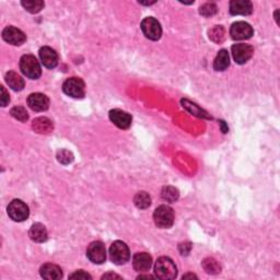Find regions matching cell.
I'll use <instances>...</instances> for the list:
<instances>
[{
	"label": "cell",
	"instance_id": "6da1fadb",
	"mask_svg": "<svg viewBox=\"0 0 280 280\" xmlns=\"http://www.w3.org/2000/svg\"><path fill=\"white\" fill-rule=\"evenodd\" d=\"M154 274L160 279H174L177 275V268L174 261L163 256L155 261Z\"/></svg>",
	"mask_w": 280,
	"mask_h": 280
},
{
	"label": "cell",
	"instance_id": "7a4b0ae2",
	"mask_svg": "<svg viewBox=\"0 0 280 280\" xmlns=\"http://www.w3.org/2000/svg\"><path fill=\"white\" fill-rule=\"evenodd\" d=\"M20 69L22 74L30 79H38L42 75V69L37 59L33 55H24L20 59Z\"/></svg>",
	"mask_w": 280,
	"mask_h": 280
},
{
	"label": "cell",
	"instance_id": "3957f363",
	"mask_svg": "<svg viewBox=\"0 0 280 280\" xmlns=\"http://www.w3.org/2000/svg\"><path fill=\"white\" fill-rule=\"evenodd\" d=\"M154 224L161 229H168L173 225L174 222V212L172 208L167 205H162L158 207L153 213Z\"/></svg>",
	"mask_w": 280,
	"mask_h": 280
},
{
	"label": "cell",
	"instance_id": "277c9868",
	"mask_svg": "<svg viewBox=\"0 0 280 280\" xmlns=\"http://www.w3.org/2000/svg\"><path fill=\"white\" fill-rule=\"evenodd\" d=\"M110 257L114 264H125L131 259L130 248L126 245V243L122 241H115L110 247Z\"/></svg>",
	"mask_w": 280,
	"mask_h": 280
},
{
	"label": "cell",
	"instance_id": "5b68a950",
	"mask_svg": "<svg viewBox=\"0 0 280 280\" xmlns=\"http://www.w3.org/2000/svg\"><path fill=\"white\" fill-rule=\"evenodd\" d=\"M63 91L68 96L75 97V99H81L84 96V93H86V86H84L82 79L73 77L64 82Z\"/></svg>",
	"mask_w": 280,
	"mask_h": 280
},
{
	"label": "cell",
	"instance_id": "8992f818",
	"mask_svg": "<svg viewBox=\"0 0 280 280\" xmlns=\"http://www.w3.org/2000/svg\"><path fill=\"white\" fill-rule=\"evenodd\" d=\"M141 30L147 38L151 39V41H158L162 35V28L158 20H155L152 17H148L141 22Z\"/></svg>",
	"mask_w": 280,
	"mask_h": 280
},
{
	"label": "cell",
	"instance_id": "52a82bcc",
	"mask_svg": "<svg viewBox=\"0 0 280 280\" xmlns=\"http://www.w3.org/2000/svg\"><path fill=\"white\" fill-rule=\"evenodd\" d=\"M8 215L11 218L13 221H24L29 218L30 211H29V207L25 205V204L20 201V199H15L12 201L7 208Z\"/></svg>",
	"mask_w": 280,
	"mask_h": 280
},
{
	"label": "cell",
	"instance_id": "ba28073f",
	"mask_svg": "<svg viewBox=\"0 0 280 280\" xmlns=\"http://www.w3.org/2000/svg\"><path fill=\"white\" fill-rule=\"evenodd\" d=\"M231 51H232V56L235 63L240 65L245 64L246 61L252 58L253 54H254V48L251 45H248V44L244 43L234 44L232 48H231Z\"/></svg>",
	"mask_w": 280,
	"mask_h": 280
},
{
	"label": "cell",
	"instance_id": "9c48e42d",
	"mask_svg": "<svg viewBox=\"0 0 280 280\" xmlns=\"http://www.w3.org/2000/svg\"><path fill=\"white\" fill-rule=\"evenodd\" d=\"M253 34H254L253 28L250 24L246 23V22L239 21V22H235V23L231 25L230 35H231V37L235 39V41L248 39V38L252 37Z\"/></svg>",
	"mask_w": 280,
	"mask_h": 280
},
{
	"label": "cell",
	"instance_id": "30bf717a",
	"mask_svg": "<svg viewBox=\"0 0 280 280\" xmlns=\"http://www.w3.org/2000/svg\"><path fill=\"white\" fill-rule=\"evenodd\" d=\"M87 256L92 263L94 264H102L106 260V250L104 244L100 241L92 242L88 246Z\"/></svg>",
	"mask_w": 280,
	"mask_h": 280
},
{
	"label": "cell",
	"instance_id": "8fae6325",
	"mask_svg": "<svg viewBox=\"0 0 280 280\" xmlns=\"http://www.w3.org/2000/svg\"><path fill=\"white\" fill-rule=\"evenodd\" d=\"M2 38L9 44L19 46L26 41V35L21 30L15 28V26H7L2 31Z\"/></svg>",
	"mask_w": 280,
	"mask_h": 280
},
{
	"label": "cell",
	"instance_id": "7c38bea8",
	"mask_svg": "<svg viewBox=\"0 0 280 280\" xmlns=\"http://www.w3.org/2000/svg\"><path fill=\"white\" fill-rule=\"evenodd\" d=\"M110 119L114 125H116L118 128H121V130H127V128H130L132 121L130 114L118 109L111 111Z\"/></svg>",
	"mask_w": 280,
	"mask_h": 280
},
{
	"label": "cell",
	"instance_id": "4fadbf2b",
	"mask_svg": "<svg viewBox=\"0 0 280 280\" xmlns=\"http://www.w3.org/2000/svg\"><path fill=\"white\" fill-rule=\"evenodd\" d=\"M28 105L35 112H44L50 108V99L42 93H32L28 97Z\"/></svg>",
	"mask_w": 280,
	"mask_h": 280
},
{
	"label": "cell",
	"instance_id": "5bb4252c",
	"mask_svg": "<svg viewBox=\"0 0 280 280\" xmlns=\"http://www.w3.org/2000/svg\"><path fill=\"white\" fill-rule=\"evenodd\" d=\"M39 58H41L42 64L45 66L46 68H55L57 64H58V55L57 53L53 50V48L48 46H44L38 52Z\"/></svg>",
	"mask_w": 280,
	"mask_h": 280
},
{
	"label": "cell",
	"instance_id": "9a60e30c",
	"mask_svg": "<svg viewBox=\"0 0 280 280\" xmlns=\"http://www.w3.org/2000/svg\"><path fill=\"white\" fill-rule=\"evenodd\" d=\"M252 11V2L248 0H232L230 2V13L232 16H248Z\"/></svg>",
	"mask_w": 280,
	"mask_h": 280
},
{
	"label": "cell",
	"instance_id": "2e32d148",
	"mask_svg": "<svg viewBox=\"0 0 280 280\" xmlns=\"http://www.w3.org/2000/svg\"><path fill=\"white\" fill-rule=\"evenodd\" d=\"M152 264V259L148 254V253H137L134 255L132 259V266H134L135 270L139 273H146L148 272Z\"/></svg>",
	"mask_w": 280,
	"mask_h": 280
},
{
	"label": "cell",
	"instance_id": "e0dca14e",
	"mask_svg": "<svg viewBox=\"0 0 280 280\" xmlns=\"http://www.w3.org/2000/svg\"><path fill=\"white\" fill-rule=\"evenodd\" d=\"M39 273H41V276L44 279L48 280H58L63 277V270L60 269L59 266L52 263L43 265L41 269H39Z\"/></svg>",
	"mask_w": 280,
	"mask_h": 280
},
{
	"label": "cell",
	"instance_id": "ac0fdd59",
	"mask_svg": "<svg viewBox=\"0 0 280 280\" xmlns=\"http://www.w3.org/2000/svg\"><path fill=\"white\" fill-rule=\"evenodd\" d=\"M32 128L37 134H50L54 130V124L47 117H37L33 121Z\"/></svg>",
	"mask_w": 280,
	"mask_h": 280
},
{
	"label": "cell",
	"instance_id": "d6986e66",
	"mask_svg": "<svg viewBox=\"0 0 280 280\" xmlns=\"http://www.w3.org/2000/svg\"><path fill=\"white\" fill-rule=\"evenodd\" d=\"M29 237L34 242L43 243L47 240V230L42 224H34L30 228Z\"/></svg>",
	"mask_w": 280,
	"mask_h": 280
},
{
	"label": "cell",
	"instance_id": "ffe728a7",
	"mask_svg": "<svg viewBox=\"0 0 280 280\" xmlns=\"http://www.w3.org/2000/svg\"><path fill=\"white\" fill-rule=\"evenodd\" d=\"M6 82L12 90L21 91L24 88V80L22 79L20 75H18L15 71H9L6 74Z\"/></svg>",
	"mask_w": 280,
	"mask_h": 280
},
{
	"label": "cell",
	"instance_id": "44dd1931",
	"mask_svg": "<svg viewBox=\"0 0 280 280\" xmlns=\"http://www.w3.org/2000/svg\"><path fill=\"white\" fill-rule=\"evenodd\" d=\"M230 65V57L229 53L225 50H221L216 57L215 61H213V68L217 71H224L229 67Z\"/></svg>",
	"mask_w": 280,
	"mask_h": 280
},
{
	"label": "cell",
	"instance_id": "7402d4cb",
	"mask_svg": "<svg viewBox=\"0 0 280 280\" xmlns=\"http://www.w3.org/2000/svg\"><path fill=\"white\" fill-rule=\"evenodd\" d=\"M134 203L137 208L139 209H146L148 208L151 204V197L149 196L148 193L146 192H139L136 194V196L134 198Z\"/></svg>",
	"mask_w": 280,
	"mask_h": 280
},
{
	"label": "cell",
	"instance_id": "603a6c76",
	"mask_svg": "<svg viewBox=\"0 0 280 280\" xmlns=\"http://www.w3.org/2000/svg\"><path fill=\"white\" fill-rule=\"evenodd\" d=\"M21 4L26 11L31 13H37L45 6V3L41 0H26V1H22Z\"/></svg>",
	"mask_w": 280,
	"mask_h": 280
},
{
	"label": "cell",
	"instance_id": "cb8c5ba5",
	"mask_svg": "<svg viewBox=\"0 0 280 280\" xmlns=\"http://www.w3.org/2000/svg\"><path fill=\"white\" fill-rule=\"evenodd\" d=\"M161 195L164 201L168 203H175L180 196L179 190L175 187H173V186H166V187L162 189Z\"/></svg>",
	"mask_w": 280,
	"mask_h": 280
},
{
	"label": "cell",
	"instance_id": "d4e9b609",
	"mask_svg": "<svg viewBox=\"0 0 280 280\" xmlns=\"http://www.w3.org/2000/svg\"><path fill=\"white\" fill-rule=\"evenodd\" d=\"M203 267L208 274H218L220 273V266L218 261L213 259H206L203 261Z\"/></svg>",
	"mask_w": 280,
	"mask_h": 280
},
{
	"label": "cell",
	"instance_id": "484cf974",
	"mask_svg": "<svg viewBox=\"0 0 280 280\" xmlns=\"http://www.w3.org/2000/svg\"><path fill=\"white\" fill-rule=\"evenodd\" d=\"M10 114L13 118H16L20 122H26L29 118L28 112H26V110L22 108V106H16V108H13L10 111Z\"/></svg>",
	"mask_w": 280,
	"mask_h": 280
},
{
	"label": "cell",
	"instance_id": "4316f807",
	"mask_svg": "<svg viewBox=\"0 0 280 280\" xmlns=\"http://www.w3.org/2000/svg\"><path fill=\"white\" fill-rule=\"evenodd\" d=\"M218 11V8L215 3H205L199 8V13L204 17H212L215 16Z\"/></svg>",
	"mask_w": 280,
	"mask_h": 280
},
{
	"label": "cell",
	"instance_id": "83f0119b",
	"mask_svg": "<svg viewBox=\"0 0 280 280\" xmlns=\"http://www.w3.org/2000/svg\"><path fill=\"white\" fill-rule=\"evenodd\" d=\"M182 102H183V106H185V108L187 109L190 113L197 115V116L199 117H208L207 113H205L203 110L199 109L196 104L190 103V102L188 101H182Z\"/></svg>",
	"mask_w": 280,
	"mask_h": 280
},
{
	"label": "cell",
	"instance_id": "f1b7e54d",
	"mask_svg": "<svg viewBox=\"0 0 280 280\" xmlns=\"http://www.w3.org/2000/svg\"><path fill=\"white\" fill-rule=\"evenodd\" d=\"M57 159L63 164H69L74 161V155L68 150H60L57 153Z\"/></svg>",
	"mask_w": 280,
	"mask_h": 280
},
{
	"label": "cell",
	"instance_id": "f546056e",
	"mask_svg": "<svg viewBox=\"0 0 280 280\" xmlns=\"http://www.w3.org/2000/svg\"><path fill=\"white\" fill-rule=\"evenodd\" d=\"M69 279H92V277L84 270H77V272L70 275Z\"/></svg>",
	"mask_w": 280,
	"mask_h": 280
},
{
	"label": "cell",
	"instance_id": "4dcf8cb0",
	"mask_svg": "<svg viewBox=\"0 0 280 280\" xmlns=\"http://www.w3.org/2000/svg\"><path fill=\"white\" fill-rule=\"evenodd\" d=\"M10 102V97H9V93L7 92L4 87H1V105L2 106H7Z\"/></svg>",
	"mask_w": 280,
	"mask_h": 280
},
{
	"label": "cell",
	"instance_id": "1f68e13d",
	"mask_svg": "<svg viewBox=\"0 0 280 280\" xmlns=\"http://www.w3.org/2000/svg\"><path fill=\"white\" fill-rule=\"evenodd\" d=\"M190 244L189 243H183L180 245V252L182 255H187L190 251Z\"/></svg>",
	"mask_w": 280,
	"mask_h": 280
},
{
	"label": "cell",
	"instance_id": "d6a6232c",
	"mask_svg": "<svg viewBox=\"0 0 280 280\" xmlns=\"http://www.w3.org/2000/svg\"><path fill=\"white\" fill-rule=\"evenodd\" d=\"M109 278H118V279H121L122 277H121V276H118V275L112 274V273H110V274H106V275H104L103 277H102V279H109Z\"/></svg>",
	"mask_w": 280,
	"mask_h": 280
},
{
	"label": "cell",
	"instance_id": "836d02e7",
	"mask_svg": "<svg viewBox=\"0 0 280 280\" xmlns=\"http://www.w3.org/2000/svg\"><path fill=\"white\" fill-rule=\"evenodd\" d=\"M186 278H197V276H195V275L193 274H187V275H185V276H183V279H186Z\"/></svg>",
	"mask_w": 280,
	"mask_h": 280
},
{
	"label": "cell",
	"instance_id": "e575fe53",
	"mask_svg": "<svg viewBox=\"0 0 280 280\" xmlns=\"http://www.w3.org/2000/svg\"><path fill=\"white\" fill-rule=\"evenodd\" d=\"M139 279H141V278H147V279H149V278H153L152 276H150V275H145V276H139L138 277Z\"/></svg>",
	"mask_w": 280,
	"mask_h": 280
}]
</instances>
